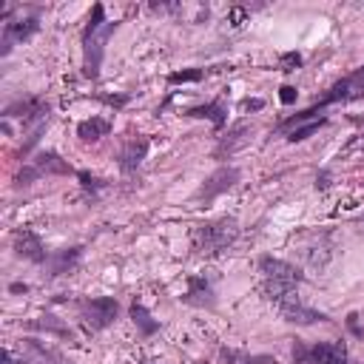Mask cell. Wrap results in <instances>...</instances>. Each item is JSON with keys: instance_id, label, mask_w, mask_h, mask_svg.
Wrapping results in <instances>:
<instances>
[{"instance_id": "obj_1", "label": "cell", "mask_w": 364, "mask_h": 364, "mask_svg": "<svg viewBox=\"0 0 364 364\" xmlns=\"http://www.w3.org/2000/svg\"><path fill=\"white\" fill-rule=\"evenodd\" d=\"M114 31H117V23L114 20H105V9H102V3H97L91 9L88 26L82 31V74L88 80H97L100 77L102 51H105V43H108V37Z\"/></svg>"}, {"instance_id": "obj_2", "label": "cell", "mask_w": 364, "mask_h": 364, "mask_svg": "<svg viewBox=\"0 0 364 364\" xmlns=\"http://www.w3.org/2000/svg\"><path fill=\"white\" fill-rule=\"evenodd\" d=\"M361 97H364V65H361V68H355V71H350L347 77L336 80V82L324 91V97H321L316 105H310L307 111H301V114L290 117L287 122H282V128H279V131H293V128H296V125H301L304 119L316 117V114H318V108H327V105H336V102H353V100H361Z\"/></svg>"}, {"instance_id": "obj_3", "label": "cell", "mask_w": 364, "mask_h": 364, "mask_svg": "<svg viewBox=\"0 0 364 364\" xmlns=\"http://www.w3.org/2000/svg\"><path fill=\"white\" fill-rule=\"evenodd\" d=\"M239 236V222L233 216H222L216 222H205L193 230V250L205 256L222 253L228 245H233Z\"/></svg>"}, {"instance_id": "obj_4", "label": "cell", "mask_w": 364, "mask_h": 364, "mask_svg": "<svg viewBox=\"0 0 364 364\" xmlns=\"http://www.w3.org/2000/svg\"><path fill=\"white\" fill-rule=\"evenodd\" d=\"M259 270L264 276V293H267L270 301H282L301 282V273L293 264H287L282 259H273V256H262L259 259Z\"/></svg>"}, {"instance_id": "obj_5", "label": "cell", "mask_w": 364, "mask_h": 364, "mask_svg": "<svg viewBox=\"0 0 364 364\" xmlns=\"http://www.w3.org/2000/svg\"><path fill=\"white\" fill-rule=\"evenodd\" d=\"M296 364H350L344 341H318L310 350L296 344Z\"/></svg>"}, {"instance_id": "obj_6", "label": "cell", "mask_w": 364, "mask_h": 364, "mask_svg": "<svg viewBox=\"0 0 364 364\" xmlns=\"http://www.w3.org/2000/svg\"><path fill=\"white\" fill-rule=\"evenodd\" d=\"M117 313H119L117 299H111V296H97V299H88V301L82 304V324H85V330L97 333V330H105V327L117 318Z\"/></svg>"}, {"instance_id": "obj_7", "label": "cell", "mask_w": 364, "mask_h": 364, "mask_svg": "<svg viewBox=\"0 0 364 364\" xmlns=\"http://www.w3.org/2000/svg\"><path fill=\"white\" fill-rule=\"evenodd\" d=\"M43 173H74V168H71L60 154L46 151V154H37V156L31 159V165H26V168L20 171L17 185H31V182H34L37 176H43Z\"/></svg>"}, {"instance_id": "obj_8", "label": "cell", "mask_w": 364, "mask_h": 364, "mask_svg": "<svg viewBox=\"0 0 364 364\" xmlns=\"http://www.w3.org/2000/svg\"><path fill=\"white\" fill-rule=\"evenodd\" d=\"M40 28L37 17H6L3 20V37H0V54H9L17 43L28 40Z\"/></svg>"}, {"instance_id": "obj_9", "label": "cell", "mask_w": 364, "mask_h": 364, "mask_svg": "<svg viewBox=\"0 0 364 364\" xmlns=\"http://www.w3.org/2000/svg\"><path fill=\"white\" fill-rule=\"evenodd\" d=\"M276 307H279L282 318H284V321H293V324H316V321H327L324 313H318V310L301 304V299L296 296V290H293L290 296H284L282 301H276Z\"/></svg>"}, {"instance_id": "obj_10", "label": "cell", "mask_w": 364, "mask_h": 364, "mask_svg": "<svg viewBox=\"0 0 364 364\" xmlns=\"http://www.w3.org/2000/svg\"><path fill=\"white\" fill-rule=\"evenodd\" d=\"M236 182H239V168H233V165H222V168H216V171L205 179V185H202L199 196H202L205 202H210L213 196H219L222 191L233 188Z\"/></svg>"}, {"instance_id": "obj_11", "label": "cell", "mask_w": 364, "mask_h": 364, "mask_svg": "<svg viewBox=\"0 0 364 364\" xmlns=\"http://www.w3.org/2000/svg\"><path fill=\"white\" fill-rule=\"evenodd\" d=\"M14 250H17L20 259H28V262H37V264H43L48 259L40 236L34 230H28V228H23V230L14 233Z\"/></svg>"}, {"instance_id": "obj_12", "label": "cell", "mask_w": 364, "mask_h": 364, "mask_svg": "<svg viewBox=\"0 0 364 364\" xmlns=\"http://www.w3.org/2000/svg\"><path fill=\"white\" fill-rule=\"evenodd\" d=\"M148 145H151L148 136H136V139H128L122 145V151H119V168H122V173H134L139 168V162L148 154Z\"/></svg>"}, {"instance_id": "obj_13", "label": "cell", "mask_w": 364, "mask_h": 364, "mask_svg": "<svg viewBox=\"0 0 364 364\" xmlns=\"http://www.w3.org/2000/svg\"><path fill=\"white\" fill-rule=\"evenodd\" d=\"M182 301H185V304H193V307H213L216 299H213V287H210V282H205L202 276H191Z\"/></svg>"}, {"instance_id": "obj_14", "label": "cell", "mask_w": 364, "mask_h": 364, "mask_svg": "<svg viewBox=\"0 0 364 364\" xmlns=\"http://www.w3.org/2000/svg\"><path fill=\"white\" fill-rule=\"evenodd\" d=\"M80 253H82V247H63V250L51 253V256L46 259V264H48V276H60V273H68V270L77 264Z\"/></svg>"}, {"instance_id": "obj_15", "label": "cell", "mask_w": 364, "mask_h": 364, "mask_svg": "<svg viewBox=\"0 0 364 364\" xmlns=\"http://www.w3.org/2000/svg\"><path fill=\"white\" fill-rule=\"evenodd\" d=\"M23 364H63L57 353L46 350L40 341L34 338H26L23 341Z\"/></svg>"}, {"instance_id": "obj_16", "label": "cell", "mask_w": 364, "mask_h": 364, "mask_svg": "<svg viewBox=\"0 0 364 364\" xmlns=\"http://www.w3.org/2000/svg\"><path fill=\"white\" fill-rule=\"evenodd\" d=\"M188 117H202V119H210L216 128H225V122H228V108H225L222 100H213V102H205V105H199V108H191Z\"/></svg>"}, {"instance_id": "obj_17", "label": "cell", "mask_w": 364, "mask_h": 364, "mask_svg": "<svg viewBox=\"0 0 364 364\" xmlns=\"http://www.w3.org/2000/svg\"><path fill=\"white\" fill-rule=\"evenodd\" d=\"M108 131H111V122L102 119V117H91V119H82V122L77 125V136H80L82 142H97V139L105 136Z\"/></svg>"}, {"instance_id": "obj_18", "label": "cell", "mask_w": 364, "mask_h": 364, "mask_svg": "<svg viewBox=\"0 0 364 364\" xmlns=\"http://www.w3.org/2000/svg\"><path fill=\"white\" fill-rule=\"evenodd\" d=\"M131 318H134V324L139 327V333H142V336H154V333L159 330V321H156V318H151V313H148L139 301H134V304H131Z\"/></svg>"}, {"instance_id": "obj_19", "label": "cell", "mask_w": 364, "mask_h": 364, "mask_svg": "<svg viewBox=\"0 0 364 364\" xmlns=\"http://www.w3.org/2000/svg\"><path fill=\"white\" fill-rule=\"evenodd\" d=\"M245 134H250V125H247V122H236V125L230 128V134H228V136H225V139L219 142V148H216V154H219V156H222L225 151L230 154V151H233L236 145H242V139H245Z\"/></svg>"}, {"instance_id": "obj_20", "label": "cell", "mask_w": 364, "mask_h": 364, "mask_svg": "<svg viewBox=\"0 0 364 364\" xmlns=\"http://www.w3.org/2000/svg\"><path fill=\"white\" fill-rule=\"evenodd\" d=\"M324 122H327V119H324V117H318V119H310L307 125H296V128L287 134V139H290V142H301V139L313 136V134H316V131H318Z\"/></svg>"}, {"instance_id": "obj_21", "label": "cell", "mask_w": 364, "mask_h": 364, "mask_svg": "<svg viewBox=\"0 0 364 364\" xmlns=\"http://www.w3.org/2000/svg\"><path fill=\"white\" fill-rule=\"evenodd\" d=\"M205 77V71L202 68H188V71H173L171 77H168V82H196V80H202Z\"/></svg>"}, {"instance_id": "obj_22", "label": "cell", "mask_w": 364, "mask_h": 364, "mask_svg": "<svg viewBox=\"0 0 364 364\" xmlns=\"http://www.w3.org/2000/svg\"><path fill=\"white\" fill-rule=\"evenodd\" d=\"M28 327H40V330H54V333H63V336H68V327H63L60 321H54V316H43L40 321H31Z\"/></svg>"}, {"instance_id": "obj_23", "label": "cell", "mask_w": 364, "mask_h": 364, "mask_svg": "<svg viewBox=\"0 0 364 364\" xmlns=\"http://www.w3.org/2000/svg\"><path fill=\"white\" fill-rule=\"evenodd\" d=\"M282 71H296L299 65H301V54H296V51H287V54H282Z\"/></svg>"}, {"instance_id": "obj_24", "label": "cell", "mask_w": 364, "mask_h": 364, "mask_svg": "<svg viewBox=\"0 0 364 364\" xmlns=\"http://www.w3.org/2000/svg\"><path fill=\"white\" fill-rule=\"evenodd\" d=\"M245 17H247V9H245V6H233L230 14H228V23H233V26L239 28V26L245 23Z\"/></svg>"}, {"instance_id": "obj_25", "label": "cell", "mask_w": 364, "mask_h": 364, "mask_svg": "<svg viewBox=\"0 0 364 364\" xmlns=\"http://www.w3.org/2000/svg\"><path fill=\"white\" fill-rule=\"evenodd\" d=\"M77 176H80V182H82V188H85V191H97V188H102V182H100L97 176L85 173V171H77Z\"/></svg>"}, {"instance_id": "obj_26", "label": "cell", "mask_w": 364, "mask_h": 364, "mask_svg": "<svg viewBox=\"0 0 364 364\" xmlns=\"http://www.w3.org/2000/svg\"><path fill=\"white\" fill-rule=\"evenodd\" d=\"M279 100H282L284 105L296 102V88H293V85H282V88H279Z\"/></svg>"}, {"instance_id": "obj_27", "label": "cell", "mask_w": 364, "mask_h": 364, "mask_svg": "<svg viewBox=\"0 0 364 364\" xmlns=\"http://www.w3.org/2000/svg\"><path fill=\"white\" fill-rule=\"evenodd\" d=\"M262 105H264V100H256V97H253V100H250V97H247V100H245V102H242V108H245V111H259V108H262Z\"/></svg>"}, {"instance_id": "obj_28", "label": "cell", "mask_w": 364, "mask_h": 364, "mask_svg": "<svg viewBox=\"0 0 364 364\" xmlns=\"http://www.w3.org/2000/svg\"><path fill=\"white\" fill-rule=\"evenodd\" d=\"M142 364H154V361H142Z\"/></svg>"}]
</instances>
